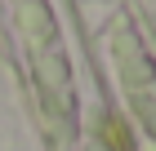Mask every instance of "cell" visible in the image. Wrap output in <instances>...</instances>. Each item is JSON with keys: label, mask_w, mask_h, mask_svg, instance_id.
<instances>
[{"label": "cell", "mask_w": 156, "mask_h": 151, "mask_svg": "<svg viewBox=\"0 0 156 151\" xmlns=\"http://www.w3.org/2000/svg\"><path fill=\"white\" fill-rule=\"evenodd\" d=\"M18 18H23V27H27L31 36H40V40H49V36H54V27H49V13L40 9L36 0H27L23 9H18Z\"/></svg>", "instance_id": "3"}, {"label": "cell", "mask_w": 156, "mask_h": 151, "mask_svg": "<svg viewBox=\"0 0 156 151\" xmlns=\"http://www.w3.org/2000/svg\"><path fill=\"white\" fill-rule=\"evenodd\" d=\"M23 5H27V0H23Z\"/></svg>", "instance_id": "5"}, {"label": "cell", "mask_w": 156, "mask_h": 151, "mask_svg": "<svg viewBox=\"0 0 156 151\" xmlns=\"http://www.w3.org/2000/svg\"><path fill=\"white\" fill-rule=\"evenodd\" d=\"M134 107H138V120L147 125V133H156V84L134 93Z\"/></svg>", "instance_id": "4"}, {"label": "cell", "mask_w": 156, "mask_h": 151, "mask_svg": "<svg viewBox=\"0 0 156 151\" xmlns=\"http://www.w3.org/2000/svg\"><path fill=\"white\" fill-rule=\"evenodd\" d=\"M116 53H120V80L129 84V93H138V89H147V84H156L152 62H147V53L138 49V40H134L129 31H116Z\"/></svg>", "instance_id": "1"}, {"label": "cell", "mask_w": 156, "mask_h": 151, "mask_svg": "<svg viewBox=\"0 0 156 151\" xmlns=\"http://www.w3.org/2000/svg\"><path fill=\"white\" fill-rule=\"evenodd\" d=\"M36 76H40V84H45V89H54V93L67 89V62H62L58 49H54V53H49V58L36 67Z\"/></svg>", "instance_id": "2"}]
</instances>
